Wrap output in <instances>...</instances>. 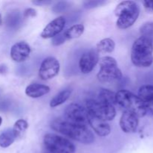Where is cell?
<instances>
[{"label":"cell","instance_id":"10","mask_svg":"<svg viewBox=\"0 0 153 153\" xmlns=\"http://www.w3.org/2000/svg\"><path fill=\"white\" fill-rule=\"evenodd\" d=\"M99 61H100V57L97 49H91L84 52L81 56L79 62L81 72L84 74L90 73L93 71Z\"/></svg>","mask_w":153,"mask_h":153},{"label":"cell","instance_id":"15","mask_svg":"<svg viewBox=\"0 0 153 153\" xmlns=\"http://www.w3.org/2000/svg\"><path fill=\"white\" fill-rule=\"evenodd\" d=\"M88 124L91 126L94 132L100 137H106L111 133V128L106 121L100 120L90 114Z\"/></svg>","mask_w":153,"mask_h":153},{"label":"cell","instance_id":"27","mask_svg":"<svg viewBox=\"0 0 153 153\" xmlns=\"http://www.w3.org/2000/svg\"><path fill=\"white\" fill-rule=\"evenodd\" d=\"M144 7L148 11H153V0H146L143 1Z\"/></svg>","mask_w":153,"mask_h":153},{"label":"cell","instance_id":"18","mask_svg":"<svg viewBox=\"0 0 153 153\" xmlns=\"http://www.w3.org/2000/svg\"><path fill=\"white\" fill-rule=\"evenodd\" d=\"M85 31V26L82 24H76L72 25L70 28L64 32V36L66 40L78 38L83 34Z\"/></svg>","mask_w":153,"mask_h":153},{"label":"cell","instance_id":"8","mask_svg":"<svg viewBox=\"0 0 153 153\" xmlns=\"http://www.w3.org/2000/svg\"><path fill=\"white\" fill-rule=\"evenodd\" d=\"M90 114L86 109L78 103H71L66 107L64 117L66 120L81 126L88 124Z\"/></svg>","mask_w":153,"mask_h":153},{"label":"cell","instance_id":"5","mask_svg":"<svg viewBox=\"0 0 153 153\" xmlns=\"http://www.w3.org/2000/svg\"><path fill=\"white\" fill-rule=\"evenodd\" d=\"M99 61L100 68L97 76L100 82L108 83L122 79V71L118 67L115 58L111 56H105L100 58Z\"/></svg>","mask_w":153,"mask_h":153},{"label":"cell","instance_id":"9","mask_svg":"<svg viewBox=\"0 0 153 153\" xmlns=\"http://www.w3.org/2000/svg\"><path fill=\"white\" fill-rule=\"evenodd\" d=\"M60 71V63L54 57H48L42 61L39 68V77L43 81L55 78Z\"/></svg>","mask_w":153,"mask_h":153},{"label":"cell","instance_id":"29","mask_svg":"<svg viewBox=\"0 0 153 153\" xmlns=\"http://www.w3.org/2000/svg\"><path fill=\"white\" fill-rule=\"evenodd\" d=\"M7 67L5 64H1L0 65V74L4 75L7 73Z\"/></svg>","mask_w":153,"mask_h":153},{"label":"cell","instance_id":"30","mask_svg":"<svg viewBox=\"0 0 153 153\" xmlns=\"http://www.w3.org/2000/svg\"><path fill=\"white\" fill-rule=\"evenodd\" d=\"M1 22H2V18H1V15L0 13V25L1 24Z\"/></svg>","mask_w":153,"mask_h":153},{"label":"cell","instance_id":"6","mask_svg":"<svg viewBox=\"0 0 153 153\" xmlns=\"http://www.w3.org/2000/svg\"><path fill=\"white\" fill-rule=\"evenodd\" d=\"M43 143L51 153H75L76 146L68 139L55 134H46L43 138Z\"/></svg>","mask_w":153,"mask_h":153},{"label":"cell","instance_id":"17","mask_svg":"<svg viewBox=\"0 0 153 153\" xmlns=\"http://www.w3.org/2000/svg\"><path fill=\"white\" fill-rule=\"evenodd\" d=\"M98 100L114 106L116 105V93L108 89H101L98 94Z\"/></svg>","mask_w":153,"mask_h":153},{"label":"cell","instance_id":"23","mask_svg":"<svg viewBox=\"0 0 153 153\" xmlns=\"http://www.w3.org/2000/svg\"><path fill=\"white\" fill-rule=\"evenodd\" d=\"M140 33L141 37L151 39L153 35V22H146L143 23L140 28Z\"/></svg>","mask_w":153,"mask_h":153},{"label":"cell","instance_id":"21","mask_svg":"<svg viewBox=\"0 0 153 153\" xmlns=\"http://www.w3.org/2000/svg\"><path fill=\"white\" fill-rule=\"evenodd\" d=\"M70 95H71V91H70V90H64V91H61L58 94H56L51 100L49 105H50L51 108L58 107V106L64 104L65 102H67L68 99L70 98Z\"/></svg>","mask_w":153,"mask_h":153},{"label":"cell","instance_id":"4","mask_svg":"<svg viewBox=\"0 0 153 153\" xmlns=\"http://www.w3.org/2000/svg\"><path fill=\"white\" fill-rule=\"evenodd\" d=\"M116 105L123 111L134 114L138 118L146 114V110L138 96L127 90H120L116 93Z\"/></svg>","mask_w":153,"mask_h":153},{"label":"cell","instance_id":"7","mask_svg":"<svg viewBox=\"0 0 153 153\" xmlns=\"http://www.w3.org/2000/svg\"><path fill=\"white\" fill-rule=\"evenodd\" d=\"M86 109L91 115L106 122L113 120L117 114L114 106L94 99L87 100Z\"/></svg>","mask_w":153,"mask_h":153},{"label":"cell","instance_id":"11","mask_svg":"<svg viewBox=\"0 0 153 153\" xmlns=\"http://www.w3.org/2000/svg\"><path fill=\"white\" fill-rule=\"evenodd\" d=\"M65 24V18L63 16L55 18L45 26L40 34V37L43 39L53 38L55 36L62 32Z\"/></svg>","mask_w":153,"mask_h":153},{"label":"cell","instance_id":"20","mask_svg":"<svg viewBox=\"0 0 153 153\" xmlns=\"http://www.w3.org/2000/svg\"><path fill=\"white\" fill-rule=\"evenodd\" d=\"M115 49V42L111 38H104L97 45V51L99 53H111Z\"/></svg>","mask_w":153,"mask_h":153},{"label":"cell","instance_id":"26","mask_svg":"<svg viewBox=\"0 0 153 153\" xmlns=\"http://www.w3.org/2000/svg\"><path fill=\"white\" fill-rule=\"evenodd\" d=\"M37 16V10L34 8H26L23 11V17L24 18H33Z\"/></svg>","mask_w":153,"mask_h":153},{"label":"cell","instance_id":"2","mask_svg":"<svg viewBox=\"0 0 153 153\" xmlns=\"http://www.w3.org/2000/svg\"><path fill=\"white\" fill-rule=\"evenodd\" d=\"M132 64L137 67H149L153 63L152 40L140 37L134 42L131 51Z\"/></svg>","mask_w":153,"mask_h":153},{"label":"cell","instance_id":"31","mask_svg":"<svg viewBox=\"0 0 153 153\" xmlns=\"http://www.w3.org/2000/svg\"><path fill=\"white\" fill-rule=\"evenodd\" d=\"M1 123H2V118H1V117H0V126H1Z\"/></svg>","mask_w":153,"mask_h":153},{"label":"cell","instance_id":"12","mask_svg":"<svg viewBox=\"0 0 153 153\" xmlns=\"http://www.w3.org/2000/svg\"><path fill=\"white\" fill-rule=\"evenodd\" d=\"M31 47L25 41H19L14 43L10 49V58L13 61L22 63L29 58Z\"/></svg>","mask_w":153,"mask_h":153},{"label":"cell","instance_id":"14","mask_svg":"<svg viewBox=\"0 0 153 153\" xmlns=\"http://www.w3.org/2000/svg\"><path fill=\"white\" fill-rule=\"evenodd\" d=\"M138 97L143 102L146 113L153 114V85H143L139 88Z\"/></svg>","mask_w":153,"mask_h":153},{"label":"cell","instance_id":"19","mask_svg":"<svg viewBox=\"0 0 153 153\" xmlns=\"http://www.w3.org/2000/svg\"><path fill=\"white\" fill-rule=\"evenodd\" d=\"M28 128V123L23 119H19L16 121L13 125L12 131L16 139H22L25 134V131Z\"/></svg>","mask_w":153,"mask_h":153},{"label":"cell","instance_id":"24","mask_svg":"<svg viewBox=\"0 0 153 153\" xmlns=\"http://www.w3.org/2000/svg\"><path fill=\"white\" fill-rule=\"evenodd\" d=\"M105 1H85L84 3V5H85V8H94V7H99V6H101L102 4H105Z\"/></svg>","mask_w":153,"mask_h":153},{"label":"cell","instance_id":"1","mask_svg":"<svg viewBox=\"0 0 153 153\" xmlns=\"http://www.w3.org/2000/svg\"><path fill=\"white\" fill-rule=\"evenodd\" d=\"M51 128L54 131L84 144H91L95 140L94 134L88 127L73 123L66 120H54L51 123Z\"/></svg>","mask_w":153,"mask_h":153},{"label":"cell","instance_id":"22","mask_svg":"<svg viewBox=\"0 0 153 153\" xmlns=\"http://www.w3.org/2000/svg\"><path fill=\"white\" fill-rule=\"evenodd\" d=\"M16 140L12 129H7L0 134V146L7 148L10 146Z\"/></svg>","mask_w":153,"mask_h":153},{"label":"cell","instance_id":"13","mask_svg":"<svg viewBox=\"0 0 153 153\" xmlns=\"http://www.w3.org/2000/svg\"><path fill=\"white\" fill-rule=\"evenodd\" d=\"M139 118L134 114L128 111H123L120 120V126L123 132L126 134L134 133L137 129Z\"/></svg>","mask_w":153,"mask_h":153},{"label":"cell","instance_id":"28","mask_svg":"<svg viewBox=\"0 0 153 153\" xmlns=\"http://www.w3.org/2000/svg\"><path fill=\"white\" fill-rule=\"evenodd\" d=\"M32 3L36 5H43V4H50L51 1H33Z\"/></svg>","mask_w":153,"mask_h":153},{"label":"cell","instance_id":"25","mask_svg":"<svg viewBox=\"0 0 153 153\" xmlns=\"http://www.w3.org/2000/svg\"><path fill=\"white\" fill-rule=\"evenodd\" d=\"M66 41V39L64 36V33H60L57 36L52 38V44L54 46H59Z\"/></svg>","mask_w":153,"mask_h":153},{"label":"cell","instance_id":"3","mask_svg":"<svg viewBox=\"0 0 153 153\" xmlns=\"http://www.w3.org/2000/svg\"><path fill=\"white\" fill-rule=\"evenodd\" d=\"M114 14L117 17V26L120 29H126L133 25L140 14V8L134 1H123L117 5Z\"/></svg>","mask_w":153,"mask_h":153},{"label":"cell","instance_id":"16","mask_svg":"<svg viewBox=\"0 0 153 153\" xmlns=\"http://www.w3.org/2000/svg\"><path fill=\"white\" fill-rule=\"evenodd\" d=\"M49 91H50V88L47 85L38 83H33L26 87L25 93L28 97L37 99L49 94Z\"/></svg>","mask_w":153,"mask_h":153}]
</instances>
